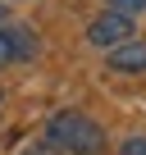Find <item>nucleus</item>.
Segmentation results:
<instances>
[{
	"label": "nucleus",
	"mask_w": 146,
	"mask_h": 155,
	"mask_svg": "<svg viewBox=\"0 0 146 155\" xmlns=\"http://www.w3.org/2000/svg\"><path fill=\"white\" fill-rule=\"evenodd\" d=\"M46 132H50L55 150H68V155H101L105 150V128L78 110H59Z\"/></svg>",
	"instance_id": "f257e3e1"
},
{
	"label": "nucleus",
	"mask_w": 146,
	"mask_h": 155,
	"mask_svg": "<svg viewBox=\"0 0 146 155\" xmlns=\"http://www.w3.org/2000/svg\"><path fill=\"white\" fill-rule=\"evenodd\" d=\"M128 37H137L128 14L105 9V14H96V18L87 23V41H91V46H101V50H114V46H119V41H128Z\"/></svg>",
	"instance_id": "f03ea898"
},
{
	"label": "nucleus",
	"mask_w": 146,
	"mask_h": 155,
	"mask_svg": "<svg viewBox=\"0 0 146 155\" xmlns=\"http://www.w3.org/2000/svg\"><path fill=\"white\" fill-rule=\"evenodd\" d=\"M32 55V28L23 23H0V68Z\"/></svg>",
	"instance_id": "7ed1b4c3"
},
{
	"label": "nucleus",
	"mask_w": 146,
	"mask_h": 155,
	"mask_svg": "<svg viewBox=\"0 0 146 155\" xmlns=\"http://www.w3.org/2000/svg\"><path fill=\"white\" fill-rule=\"evenodd\" d=\"M110 68L114 73H146V37H128L110 50Z\"/></svg>",
	"instance_id": "20e7f679"
},
{
	"label": "nucleus",
	"mask_w": 146,
	"mask_h": 155,
	"mask_svg": "<svg viewBox=\"0 0 146 155\" xmlns=\"http://www.w3.org/2000/svg\"><path fill=\"white\" fill-rule=\"evenodd\" d=\"M110 9H114V14H128V18H132V14H141V9H146V0H110Z\"/></svg>",
	"instance_id": "39448f33"
},
{
	"label": "nucleus",
	"mask_w": 146,
	"mask_h": 155,
	"mask_svg": "<svg viewBox=\"0 0 146 155\" xmlns=\"http://www.w3.org/2000/svg\"><path fill=\"white\" fill-rule=\"evenodd\" d=\"M119 155H146V137H128L119 146Z\"/></svg>",
	"instance_id": "423d86ee"
},
{
	"label": "nucleus",
	"mask_w": 146,
	"mask_h": 155,
	"mask_svg": "<svg viewBox=\"0 0 146 155\" xmlns=\"http://www.w3.org/2000/svg\"><path fill=\"white\" fill-rule=\"evenodd\" d=\"M0 18H5V5H0Z\"/></svg>",
	"instance_id": "0eeeda50"
},
{
	"label": "nucleus",
	"mask_w": 146,
	"mask_h": 155,
	"mask_svg": "<svg viewBox=\"0 0 146 155\" xmlns=\"http://www.w3.org/2000/svg\"><path fill=\"white\" fill-rule=\"evenodd\" d=\"M0 105H5V91H0Z\"/></svg>",
	"instance_id": "6e6552de"
}]
</instances>
